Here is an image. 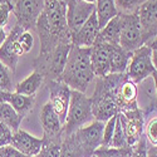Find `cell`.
<instances>
[{
  "label": "cell",
  "mask_w": 157,
  "mask_h": 157,
  "mask_svg": "<svg viewBox=\"0 0 157 157\" xmlns=\"http://www.w3.org/2000/svg\"><path fill=\"white\" fill-rule=\"evenodd\" d=\"M35 30L40 42L39 56L49 54L63 43H72L67 23V5L62 0H45Z\"/></svg>",
  "instance_id": "1"
},
{
  "label": "cell",
  "mask_w": 157,
  "mask_h": 157,
  "mask_svg": "<svg viewBox=\"0 0 157 157\" xmlns=\"http://www.w3.org/2000/svg\"><path fill=\"white\" fill-rule=\"evenodd\" d=\"M94 73L90 64V48H83L72 44L65 67L59 79L67 84L72 90L86 93Z\"/></svg>",
  "instance_id": "2"
},
{
  "label": "cell",
  "mask_w": 157,
  "mask_h": 157,
  "mask_svg": "<svg viewBox=\"0 0 157 157\" xmlns=\"http://www.w3.org/2000/svg\"><path fill=\"white\" fill-rule=\"evenodd\" d=\"M126 75V73H117L97 78L96 89L90 97L93 118L96 121L107 122L120 113L116 103V92Z\"/></svg>",
  "instance_id": "3"
},
{
  "label": "cell",
  "mask_w": 157,
  "mask_h": 157,
  "mask_svg": "<svg viewBox=\"0 0 157 157\" xmlns=\"http://www.w3.org/2000/svg\"><path fill=\"white\" fill-rule=\"evenodd\" d=\"M92 121H94V118L90 97H87L86 93L78 92V90H72L67 118L63 126V137L74 133L77 129Z\"/></svg>",
  "instance_id": "4"
},
{
  "label": "cell",
  "mask_w": 157,
  "mask_h": 157,
  "mask_svg": "<svg viewBox=\"0 0 157 157\" xmlns=\"http://www.w3.org/2000/svg\"><path fill=\"white\" fill-rule=\"evenodd\" d=\"M121 23L120 45L128 53L145 45L138 13H118Z\"/></svg>",
  "instance_id": "5"
},
{
  "label": "cell",
  "mask_w": 157,
  "mask_h": 157,
  "mask_svg": "<svg viewBox=\"0 0 157 157\" xmlns=\"http://www.w3.org/2000/svg\"><path fill=\"white\" fill-rule=\"evenodd\" d=\"M155 72L152 64V49L148 45H142L131 53V58L126 69V74L136 84L142 83Z\"/></svg>",
  "instance_id": "6"
},
{
  "label": "cell",
  "mask_w": 157,
  "mask_h": 157,
  "mask_svg": "<svg viewBox=\"0 0 157 157\" xmlns=\"http://www.w3.org/2000/svg\"><path fill=\"white\" fill-rule=\"evenodd\" d=\"M23 32L24 29L20 25L15 24L10 30V33L8 34L4 44L0 47V62L4 63L13 73H15L17 71L19 58L25 54L19 40Z\"/></svg>",
  "instance_id": "7"
},
{
  "label": "cell",
  "mask_w": 157,
  "mask_h": 157,
  "mask_svg": "<svg viewBox=\"0 0 157 157\" xmlns=\"http://www.w3.org/2000/svg\"><path fill=\"white\" fill-rule=\"evenodd\" d=\"M45 0H14L13 13L17 18V24L24 30L35 29L38 18L44 8Z\"/></svg>",
  "instance_id": "8"
},
{
  "label": "cell",
  "mask_w": 157,
  "mask_h": 157,
  "mask_svg": "<svg viewBox=\"0 0 157 157\" xmlns=\"http://www.w3.org/2000/svg\"><path fill=\"white\" fill-rule=\"evenodd\" d=\"M103 128H104V122L94 120L89 124L81 127L74 132L81 147L84 151L86 157H93L94 151L102 146Z\"/></svg>",
  "instance_id": "9"
},
{
  "label": "cell",
  "mask_w": 157,
  "mask_h": 157,
  "mask_svg": "<svg viewBox=\"0 0 157 157\" xmlns=\"http://www.w3.org/2000/svg\"><path fill=\"white\" fill-rule=\"evenodd\" d=\"M118 118L123 127L126 141L128 147H133L143 136L145 129V118L140 108L132 111H122L118 113Z\"/></svg>",
  "instance_id": "10"
},
{
  "label": "cell",
  "mask_w": 157,
  "mask_h": 157,
  "mask_svg": "<svg viewBox=\"0 0 157 157\" xmlns=\"http://www.w3.org/2000/svg\"><path fill=\"white\" fill-rule=\"evenodd\" d=\"M48 89H49V103L53 107L56 113L60 118L63 126L65 123V118H67V113L71 103V93L72 89L63 83L60 79L57 81H50L45 83Z\"/></svg>",
  "instance_id": "11"
},
{
  "label": "cell",
  "mask_w": 157,
  "mask_h": 157,
  "mask_svg": "<svg viewBox=\"0 0 157 157\" xmlns=\"http://www.w3.org/2000/svg\"><path fill=\"white\" fill-rule=\"evenodd\" d=\"M111 49L112 44L102 40L98 36L94 44L90 47V64L94 77L108 75L111 71Z\"/></svg>",
  "instance_id": "12"
},
{
  "label": "cell",
  "mask_w": 157,
  "mask_h": 157,
  "mask_svg": "<svg viewBox=\"0 0 157 157\" xmlns=\"http://www.w3.org/2000/svg\"><path fill=\"white\" fill-rule=\"evenodd\" d=\"M143 42L147 44L157 35V0H145L137 10Z\"/></svg>",
  "instance_id": "13"
},
{
  "label": "cell",
  "mask_w": 157,
  "mask_h": 157,
  "mask_svg": "<svg viewBox=\"0 0 157 157\" xmlns=\"http://www.w3.org/2000/svg\"><path fill=\"white\" fill-rule=\"evenodd\" d=\"M65 5H67V23L71 34L75 33L96 11V4L86 3L83 0H71Z\"/></svg>",
  "instance_id": "14"
},
{
  "label": "cell",
  "mask_w": 157,
  "mask_h": 157,
  "mask_svg": "<svg viewBox=\"0 0 157 157\" xmlns=\"http://www.w3.org/2000/svg\"><path fill=\"white\" fill-rule=\"evenodd\" d=\"M40 123L43 127L44 141H62L63 140V123L50 103L47 102L40 111Z\"/></svg>",
  "instance_id": "15"
},
{
  "label": "cell",
  "mask_w": 157,
  "mask_h": 157,
  "mask_svg": "<svg viewBox=\"0 0 157 157\" xmlns=\"http://www.w3.org/2000/svg\"><path fill=\"white\" fill-rule=\"evenodd\" d=\"M10 145L14 148H17L24 156L34 157L42 150L44 145V140L34 137L24 129H18L17 132L13 133Z\"/></svg>",
  "instance_id": "16"
},
{
  "label": "cell",
  "mask_w": 157,
  "mask_h": 157,
  "mask_svg": "<svg viewBox=\"0 0 157 157\" xmlns=\"http://www.w3.org/2000/svg\"><path fill=\"white\" fill-rule=\"evenodd\" d=\"M99 32H101V27L94 11L82 27L72 34V44L83 48H90L97 40Z\"/></svg>",
  "instance_id": "17"
},
{
  "label": "cell",
  "mask_w": 157,
  "mask_h": 157,
  "mask_svg": "<svg viewBox=\"0 0 157 157\" xmlns=\"http://www.w3.org/2000/svg\"><path fill=\"white\" fill-rule=\"evenodd\" d=\"M137 84L126 75L116 92V103L120 112L137 109Z\"/></svg>",
  "instance_id": "18"
},
{
  "label": "cell",
  "mask_w": 157,
  "mask_h": 157,
  "mask_svg": "<svg viewBox=\"0 0 157 157\" xmlns=\"http://www.w3.org/2000/svg\"><path fill=\"white\" fill-rule=\"evenodd\" d=\"M131 53L126 52L120 44H112L111 49V71L109 74L126 73Z\"/></svg>",
  "instance_id": "19"
},
{
  "label": "cell",
  "mask_w": 157,
  "mask_h": 157,
  "mask_svg": "<svg viewBox=\"0 0 157 157\" xmlns=\"http://www.w3.org/2000/svg\"><path fill=\"white\" fill-rule=\"evenodd\" d=\"M43 83H44L43 75L39 72L34 71L32 74H29L25 79H23L14 87V92L25 96H35V93L42 87Z\"/></svg>",
  "instance_id": "20"
},
{
  "label": "cell",
  "mask_w": 157,
  "mask_h": 157,
  "mask_svg": "<svg viewBox=\"0 0 157 157\" xmlns=\"http://www.w3.org/2000/svg\"><path fill=\"white\" fill-rule=\"evenodd\" d=\"M118 9L116 6L114 0H97L96 2V15L101 29L109 20L118 15Z\"/></svg>",
  "instance_id": "21"
},
{
  "label": "cell",
  "mask_w": 157,
  "mask_h": 157,
  "mask_svg": "<svg viewBox=\"0 0 157 157\" xmlns=\"http://www.w3.org/2000/svg\"><path fill=\"white\" fill-rule=\"evenodd\" d=\"M8 103L24 118L28 113H30L33 111L35 98H34V96H25V94L11 92Z\"/></svg>",
  "instance_id": "22"
},
{
  "label": "cell",
  "mask_w": 157,
  "mask_h": 157,
  "mask_svg": "<svg viewBox=\"0 0 157 157\" xmlns=\"http://www.w3.org/2000/svg\"><path fill=\"white\" fill-rule=\"evenodd\" d=\"M0 121H3L14 133L20 129L23 117L9 103H2L0 104Z\"/></svg>",
  "instance_id": "23"
},
{
  "label": "cell",
  "mask_w": 157,
  "mask_h": 157,
  "mask_svg": "<svg viewBox=\"0 0 157 157\" xmlns=\"http://www.w3.org/2000/svg\"><path fill=\"white\" fill-rule=\"evenodd\" d=\"M120 35H121V23H120V17L117 15L101 29L98 36L107 43L120 44Z\"/></svg>",
  "instance_id": "24"
},
{
  "label": "cell",
  "mask_w": 157,
  "mask_h": 157,
  "mask_svg": "<svg viewBox=\"0 0 157 157\" xmlns=\"http://www.w3.org/2000/svg\"><path fill=\"white\" fill-rule=\"evenodd\" d=\"M60 157H86L74 133L63 137L60 143Z\"/></svg>",
  "instance_id": "25"
},
{
  "label": "cell",
  "mask_w": 157,
  "mask_h": 157,
  "mask_svg": "<svg viewBox=\"0 0 157 157\" xmlns=\"http://www.w3.org/2000/svg\"><path fill=\"white\" fill-rule=\"evenodd\" d=\"M132 147L114 148V147H99L94 151L93 157H129Z\"/></svg>",
  "instance_id": "26"
},
{
  "label": "cell",
  "mask_w": 157,
  "mask_h": 157,
  "mask_svg": "<svg viewBox=\"0 0 157 157\" xmlns=\"http://www.w3.org/2000/svg\"><path fill=\"white\" fill-rule=\"evenodd\" d=\"M13 73L4 63L0 62V89L5 92H14L13 86Z\"/></svg>",
  "instance_id": "27"
},
{
  "label": "cell",
  "mask_w": 157,
  "mask_h": 157,
  "mask_svg": "<svg viewBox=\"0 0 157 157\" xmlns=\"http://www.w3.org/2000/svg\"><path fill=\"white\" fill-rule=\"evenodd\" d=\"M109 147H114V148H124V147H128L127 146V141H126V135H124L123 127L121 124V121L118 118V114H117V122H116L114 132H113V137H112L111 146Z\"/></svg>",
  "instance_id": "28"
},
{
  "label": "cell",
  "mask_w": 157,
  "mask_h": 157,
  "mask_svg": "<svg viewBox=\"0 0 157 157\" xmlns=\"http://www.w3.org/2000/svg\"><path fill=\"white\" fill-rule=\"evenodd\" d=\"M62 141H44V145L39 153L34 157H60Z\"/></svg>",
  "instance_id": "29"
},
{
  "label": "cell",
  "mask_w": 157,
  "mask_h": 157,
  "mask_svg": "<svg viewBox=\"0 0 157 157\" xmlns=\"http://www.w3.org/2000/svg\"><path fill=\"white\" fill-rule=\"evenodd\" d=\"M145 138L150 146H157V117L151 118L146 124H145Z\"/></svg>",
  "instance_id": "30"
},
{
  "label": "cell",
  "mask_w": 157,
  "mask_h": 157,
  "mask_svg": "<svg viewBox=\"0 0 157 157\" xmlns=\"http://www.w3.org/2000/svg\"><path fill=\"white\" fill-rule=\"evenodd\" d=\"M116 122H117V116L109 118L107 122H104L103 138H102V146L101 147H109L111 146V141H112V137H113Z\"/></svg>",
  "instance_id": "31"
},
{
  "label": "cell",
  "mask_w": 157,
  "mask_h": 157,
  "mask_svg": "<svg viewBox=\"0 0 157 157\" xmlns=\"http://www.w3.org/2000/svg\"><path fill=\"white\" fill-rule=\"evenodd\" d=\"M145 0H114L120 13H135Z\"/></svg>",
  "instance_id": "32"
},
{
  "label": "cell",
  "mask_w": 157,
  "mask_h": 157,
  "mask_svg": "<svg viewBox=\"0 0 157 157\" xmlns=\"http://www.w3.org/2000/svg\"><path fill=\"white\" fill-rule=\"evenodd\" d=\"M14 9V2L11 0H4V3L0 4V27L4 28L9 21V15Z\"/></svg>",
  "instance_id": "33"
},
{
  "label": "cell",
  "mask_w": 157,
  "mask_h": 157,
  "mask_svg": "<svg viewBox=\"0 0 157 157\" xmlns=\"http://www.w3.org/2000/svg\"><path fill=\"white\" fill-rule=\"evenodd\" d=\"M147 148H148V143L145 138V135H143L140 138V141L132 147L129 157H147Z\"/></svg>",
  "instance_id": "34"
},
{
  "label": "cell",
  "mask_w": 157,
  "mask_h": 157,
  "mask_svg": "<svg viewBox=\"0 0 157 157\" xmlns=\"http://www.w3.org/2000/svg\"><path fill=\"white\" fill-rule=\"evenodd\" d=\"M19 40H20V45L24 50V53L27 54L29 53V52L32 50L33 45H34V36L33 34L29 32V30H24L19 38Z\"/></svg>",
  "instance_id": "35"
},
{
  "label": "cell",
  "mask_w": 157,
  "mask_h": 157,
  "mask_svg": "<svg viewBox=\"0 0 157 157\" xmlns=\"http://www.w3.org/2000/svg\"><path fill=\"white\" fill-rule=\"evenodd\" d=\"M0 156H3V157H27L23 153H20L17 148L13 147L10 143L0 147Z\"/></svg>",
  "instance_id": "36"
},
{
  "label": "cell",
  "mask_w": 157,
  "mask_h": 157,
  "mask_svg": "<svg viewBox=\"0 0 157 157\" xmlns=\"http://www.w3.org/2000/svg\"><path fill=\"white\" fill-rule=\"evenodd\" d=\"M0 136H2V138H3L6 143H10L11 137H13V131H11L3 121H0Z\"/></svg>",
  "instance_id": "37"
},
{
  "label": "cell",
  "mask_w": 157,
  "mask_h": 157,
  "mask_svg": "<svg viewBox=\"0 0 157 157\" xmlns=\"http://www.w3.org/2000/svg\"><path fill=\"white\" fill-rule=\"evenodd\" d=\"M10 94H11V92H5V90L0 89V104L2 103H8L9 98H10Z\"/></svg>",
  "instance_id": "38"
},
{
  "label": "cell",
  "mask_w": 157,
  "mask_h": 157,
  "mask_svg": "<svg viewBox=\"0 0 157 157\" xmlns=\"http://www.w3.org/2000/svg\"><path fill=\"white\" fill-rule=\"evenodd\" d=\"M147 157H157V146H150L147 148Z\"/></svg>",
  "instance_id": "39"
},
{
  "label": "cell",
  "mask_w": 157,
  "mask_h": 157,
  "mask_svg": "<svg viewBox=\"0 0 157 157\" xmlns=\"http://www.w3.org/2000/svg\"><path fill=\"white\" fill-rule=\"evenodd\" d=\"M6 36H8V34H6L5 29H4V28H2V27H0V47H2V45L4 44V42H5Z\"/></svg>",
  "instance_id": "40"
},
{
  "label": "cell",
  "mask_w": 157,
  "mask_h": 157,
  "mask_svg": "<svg viewBox=\"0 0 157 157\" xmlns=\"http://www.w3.org/2000/svg\"><path fill=\"white\" fill-rule=\"evenodd\" d=\"M152 64L155 71L157 72V49H152Z\"/></svg>",
  "instance_id": "41"
},
{
  "label": "cell",
  "mask_w": 157,
  "mask_h": 157,
  "mask_svg": "<svg viewBox=\"0 0 157 157\" xmlns=\"http://www.w3.org/2000/svg\"><path fill=\"white\" fill-rule=\"evenodd\" d=\"M146 45H148L151 49H157V35H156V36L152 39L151 42H148Z\"/></svg>",
  "instance_id": "42"
},
{
  "label": "cell",
  "mask_w": 157,
  "mask_h": 157,
  "mask_svg": "<svg viewBox=\"0 0 157 157\" xmlns=\"http://www.w3.org/2000/svg\"><path fill=\"white\" fill-rule=\"evenodd\" d=\"M152 78H153V82H155V89H156V98H157V72L155 71L152 73Z\"/></svg>",
  "instance_id": "43"
},
{
  "label": "cell",
  "mask_w": 157,
  "mask_h": 157,
  "mask_svg": "<svg viewBox=\"0 0 157 157\" xmlns=\"http://www.w3.org/2000/svg\"><path fill=\"white\" fill-rule=\"evenodd\" d=\"M4 145H9V143H6L3 138H2V136H0V147H2V146H4Z\"/></svg>",
  "instance_id": "44"
},
{
  "label": "cell",
  "mask_w": 157,
  "mask_h": 157,
  "mask_svg": "<svg viewBox=\"0 0 157 157\" xmlns=\"http://www.w3.org/2000/svg\"><path fill=\"white\" fill-rule=\"evenodd\" d=\"M83 2H86V3H90V4H96L97 0H83Z\"/></svg>",
  "instance_id": "45"
},
{
  "label": "cell",
  "mask_w": 157,
  "mask_h": 157,
  "mask_svg": "<svg viewBox=\"0 0 157 157\" xmlns=\"http://www.w3.org/2000/svg\"><path fill=\"white\" fill-rule=\"evenodd\" d=\"M62 2H63L64 4H67V3H69V2H71V0H62Z\"/></svg>",
  "instance_id": "46"
},
{
  "label": "cell",
  "mask_w": 157,
  "mask_h": 157,
  "mask_svg": "<svg viewBox=\"0 0 157 157\" xmlns=\"http://www.w3.org/2000/svg\"><path fill=\"white\" fill-rule=\"evenodd\" d=\"M2 3H4V0H0V4H2Z\"/></svg>",
  "instance_id": "47"
},
{
  "label": "cell",
  "mask_w": 157,
  "mask_h": 157,
  "mask_svg": "<svg viewBox=\"0 0 157 157\" xmlns=\"http://www.w3.org/2000/svg\"><path fill=\"white\" fill-rule=\"evenodd\" d=\"M11 2H14V0H11Z\"/></svg>",
  "instance_id": "48"
},
{
  "label": "cell",
  "mask_w": 157,
  "mask_h": 157,
  "mask_svg": "<svg viewBox=\"0 0 157 157\" xmlns=\"http://www.w3.org/2000/svg\"><path fill=\"white\" fill-rule=\"evenodd\" d=\"M0 157H3V156H0Z\"/></svg>",
  "instance_id": "49"
}]
</instances>
